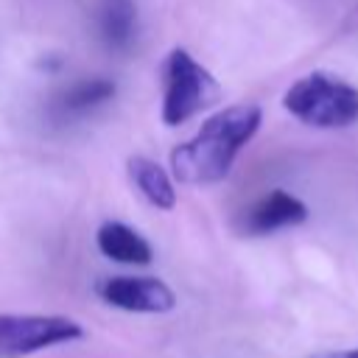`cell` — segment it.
Wrapping results in <instances>:
<instances>
[{
  "mask_svg": "<svg viewBox=\"0 0 358 358\" xmlns=\"http://www.w3.org/2000/svg\"><path fill=\"white\" fill-rule=\"evenodd\" d=\"M263 123L257 103H232L213 112L199 131L171 151V171L182 185H215L227 179L238 154Z\"/></svg>",
  "mask_w": 358,
  "mask_h": 358,
  "instance_id": "cell-1",
  "label": "cell"
},
{
  "mask_svg": "<svg viewBox=\"0 0 358 358\" xmlns=\"http://www.w3.org/2000/svg\"><path fill=\"white\" fill-rule=\"evenodd\" d=\"M282 106L305 126L344 129L358 120V90L338 76L316 70L296 78L285 90Z\"/></svg>",
  "mask_w": 358,
  "mask_h": 358,
  "instance_id": "cell-2",
  "label": "cell"
},
{
  "mask_svg": "<svg viewBox=\"0 0 358 358\" xmlns=\"http://www.w3.org/2000/svg\"><path fill=\"white\" fill-rule=\"evenodd\" d=\"M162 109L159 117L165 126H182L207 106H213L221 95L215 76L190 56L185 48H173L165 59L162 73Z\"/></svg>",
  "mask_w": 358,
  "mask_h": 358,
  "instance_id": "cell-3",
  "label": "cell"
},
{
  "mask_svg": "<svg viewBox=\"0 0 358 358\" xmlns=\"http://www.w3.org/2000/svg\"><path fill=\"white\" fill-rule=\"evenodd\" d=\"M84 338V327L59 313H0V358H28Z\"/></svg>",
  "mask_w": 358,
  "mask_h": 358,
  "instance_id": "cell-4",
  "label": "cell"
},
{
  "mask_svg": "<svg viewBox=\"0 0 358 358\" xmlns=\"http://www.w3.org/2000/svg\"><path fill=\"white\" fill-rule=\"evenodd\" d=\"M95 294L106 305L126 313H168L176 308L173 288L159 277H131V274L101 277L95 282Z\"/></svg>",
  "mask_w": 358,
  "mask_h": 358,
  "instance_id": "cell-5",
  "label": "cell"
},
{
  "mask_svg": "<svg viewBox=\"0 0 358 358\" xmlns=\"http://www.w3.org/2000/svg\"><path fill=\"white\" fill-rule=\"evenodd\" d=\"M308 218V204L288 190H268L241 215L243 235H271L285 227H296Z\"/></svg>",
  "mask_w": 358,
  "mask_h": 358,
  "instance_id": "cell-6",
  "label": "cell"
},
{
  "mask_svg": "<svg viewBox=\"0 0 358 358\" xmlns=\"http://www.w3.org/2000/svg\"><path fill=\"white\" fill-rule=\"evenodd\" d=\"M95 34L103 48L123 53L137 36V3L134 0H98L95 6Z\"/></svg>",
  "mask_w": 358,
  "mask_h": 358,
  "instance_id": "cell-7",
  "label": "cell"
},
{
  "mask_svg": "<svg viewBox=\"0 0 358 358\" xmlns=\"http://www.w3.org/2000/svg\"><path fill=\"white\" fill-rule=\"evenodd\" d=\"M95 246L103 257L123 266H148L154 260L151 243L123 221H103L95 232Z\"/></svg>",
  "mask_w": 358,
  "mask_h": 358,
  "instance_id": "cell-8",
  "label": "cell"
},
{
  "mask_svg": "<svg viewBox=\"0 0 358 358\" xmlns=\"http://www.w3.org/2000/svg\"><path fill=\"white\" fill-rule=\"evenodd\" d=\"M126 171H129L131 185L140 190V196H143L151 207H157V210H173V207H176V187H173V179H171V173H168L159 162H154V159L137 154V157H129Z\"/></svg>",
  "mask_w": 358,
  "mask_h": 358,
  "instance_id": "cell-9",
  "label": "cell"
},
{
  "mask_svg": "<svg viewBox=\"0 0 358 358\" xmlns=\"http://www.w3.org/2000/svg\"><path fill=\"white\" fill-rule=\"evenodd\" d=\"M117 92L112 78L103 76H92V78H81L76 84H70L67 90L59 92L56 98V112L62 117H81L98 106H103L106 101H112Z\"/></svg>",
  "mask_w": 358,
  "mask_h": 358,
  "instance_id": "cell-10",
  "label": "cell"
},
{
  "mask_svg": "<svg viewBox=\"0 0 358 358\" xmlns=\"http://www.w3.org/2000/svg\"><path fill=\"white\" fill-rule=\"evenodd\" d=\"M308 358H358V350H322Z\"/></svg>",
  "mask_w": 358,
  "mask_h": 358,
  "instance_id": "cell-11",
  "label": "cell"
}]
</instances>
